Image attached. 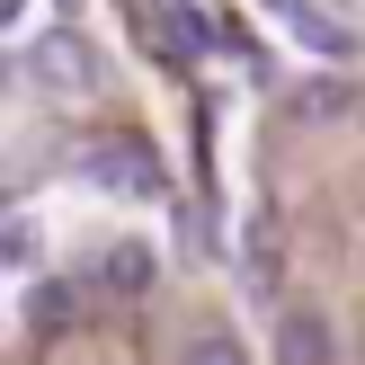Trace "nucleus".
Returning <instances> with one entry per match:
<instances>
[{
  "instance_id": "nucleus-6",
  "label": "nucleus",
  "mask_w": 365,
  "mask_h": 365,
  "mask_svg": "<svg viewBox=\"0 0 365 365\" xmlns=\"http://www.w3.org/2000/svg\"><path fill=\"white\" fill-rule=\"evenodd\" d=\"M9 267H36V223H9Z\"/></svg>"
},
{
  "instance_id": "nucleus-5",
  "label": "nucleus",
  "mask_w": 365,
  "mask_h": 365,
  "mask_svg": "<svg viewBox=\"0 0 365 365\" xmlns=\"http://www.w3.org/2000/svg\"><path fill=\"white\" fill-rule=\"evenodd\" d=\"M63 312H81V294H63V285H45V294H36V321H45V330H63Z\"/></svg>"
},
{
  "instance_id": "nucleus-1",
  "label": "nucleus",
  "mask_w": 365,
  "mask_h": 365,
  "mask_svg": "<svg viewBox=\"0 0 365 365\" xmlns=\"http://www.w3.org/2000/svg\"><path fill=\"white\" fill-rule=\"evenodd\" d=\"M81 170L98 178V187H116V196H152V187H160V160L143 152V143H125V134L81 143Z\"/></svg>"
},
{
  "instance_id": "nucleus-3",
  "label": "nucleus",
  "mask_w": 365,
  "mask_h": 365,
  "mask_svg": "<svg viewBox=\"0 0 365 365\" xmlns=\"http://www.w3.org/2000/svg\"><path fill=\"white\" fill-rule=\"evenodd\" d=\"M285 356L330 365V330H321V312H294V321H285Z\"/></svg>"
},
{
  "instance_id": "nucleus-2",
  "label": "nucleus",
  "mask_w": 365,
  "mask_h": 365,
  "mask_svg": "<svg viewBox=\"0 0 365 365\" xmlns=\"http://www.w3.org/2000/svg\"><path fill=\"white\" fill-rule=\"evenodd\" d=\"M89 277H98V294H116V303H143V294H152V277H160V250H152V241H107Z\"/></svg>"
},
{
  "instance_id": "nucleus-4",
  "label": "nucleus",
  "mask_w": 365,
  "mask_h": 365,
  "mask_svg": "<svg viewBox=\"0 0 365 365\" xmlns=\"http://www.w3.org/2000/svg\"><path fill=\"white\" fill-rule=\"evenodd\" d=\"M36 71L45 81H89V53L81 45H36Z\"/></svg>"
}]
</instances>
